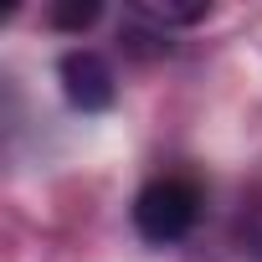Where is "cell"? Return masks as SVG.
<instances>
[{
  "instance_id": "6da1fadb",
  "label": "cell",
  "mask_w": 262,
  "mask_h": 262,
  "mask_svg": "<svg viewBox=\"0 0 262 262\" xmlns=\"http://www.w3.org/2000/svg\"><path fill=\"white\" fill-rule=\"evenodd\" d=\"M201 221V190L180 175H160L139 190L134 201V226L144 242L155 247H170V242H185Z\"/></svg>"
},
{
  "instance_id": "7a4b0ae2",
  "label": "cell",
  "mask_w": 262,
  "mask_h": 262,
  "mask_svg": "<svg viewBox=\"0 0 262 262\" xmlns=\"http://www.w3.org/2000/svg\"><path fill=\"white\" fill-rule=\"evenodd\" d=\"M57 77H62V98H67L77 113H103V108H113V98H118L113 67H108L98 52H67V57L57 62Z\"/></svg>"
},
{
  "instance_id": "3957f363",
  "label": "cell",
  "mask_w": 262,
  "mask_h": 262,
  "mask_svg": "<svg viewBox=\"0 0 262 262\" xmlns=\"http://www.w3.org/2000/svg\"><path fill=\"white\" fill-rule=\"evenodd\" d=\"M134 11L144 21H155V26H195V21L211 16L206 0H195V6H175V0H134Z\"/></svg>"
},
{
  "instance_id": "277c9868",
  "label": "cell",
  "mask_w": 262,
  "mask_h": 262,
  "mask_svg": "<svg viewBox=\"0 0 262 262\" xmlns=\"http://www.w3.org/2000/svg\"><path fill=\"white\" fill-rule=\"evenodd\" d=\"M98 16H103L98 0H72V6H57V11H52V26H62V31H88Z\"/></svg>"
}]
</instances>
